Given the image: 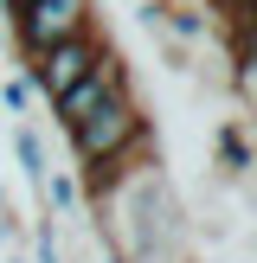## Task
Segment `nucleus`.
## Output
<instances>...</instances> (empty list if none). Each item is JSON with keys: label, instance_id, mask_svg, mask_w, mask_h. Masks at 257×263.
<instances>
[{"label": "nucleus", "instance_id": "f257e3e1", "mask_svg": "<svg viewBox=\"0 0 257 263\" xmlns=\"http://www.w3.org/2000/svg\"><path fill=\"white\" fill-rule=\"evenodd\" d=\"M77 32H97V0H26L20 20H13V39H20V58L45 45H64Z\"/></svg>", "mask_w": 257, "mask_h": 263}, {"label": "nucleus", "instance_id": "f03ea898", "mask_svg": "<svg viewBox=\"0 0 257 263\" xmlns=\"http://www.w3.org/2000/svg\"><path fill=\"white\" fill-rule=\"evenodd\" d=\"M103 45H109V39H97V32H77V39H64V45H45V51H32V58L20 64V77L32 84V97L58 103L64 90H71L77 77H84L90 64L103 58Z\"/></svg>", "mask_w": 257, "mask_h": 263}, {"label": "nucleus", "instance_id": "7ed1b4c3", "mask_svg": "<svg viewBox=\"0 0 257 263\" xmlns=\"http://www.w3.org/2000/svg\"><path fill=\"white\" fill-rule=\"evenodd\" d=\"M231 84L257 103V0H231Z\"/></svg>", "mask_w": 257, "mask_h": 263}, {"label": "nucleus", "instance_id": "20e7f679", "mask_svg": "<svg viewBox=\"0 0 257 263\" xmlns=\"http://www.w3.org/2000/svg\"><path fill=\"white\" fill-rule=\"evenodd\" d=\"M39 205H45L51 225H71L77 212H84V186H77V174H64V167H51L45 186H39Z\"/></svg>", "mask_w": 257, "mask_h": 263}, {"label": "nucleus", "instance_id": "39448f33", "mask_svg": "<svg viewBox=\"0 0 257 263\" xmlns=\"http://www.w3.org/2000/svg\"><path fill=\"white\" fill-rule=\"evenodd\" d=\"M13 161H20V174L32 180V193L45 186V174H51V154H45V135H39L32 122H20L13 128Z\"/></svg>", "mask_w": 257, "mask_h": 263}, {"label": "nucleus", "instance_id": "423d86ee", "mask_svg": "<svg viewBox=\"0 0 257 263\" xmlns=\"http://www.w3.org/2000/svg\"><path fill=\"white\" fill-rule=\"evenodd\" d=\"M212 148H218V167H225V174H251V167H257V154H251V141H244L238 122H218L212 128Z\"/></svg>", "mask_w": 257, "mask_h": 263}, {"label": "nucleus", "instance_id": "0eeeda50", "mask_svg": "<svg viewBox=\"0 0 257 263\" xmlns=\"http://www.w3.org/2000/svg\"><path fill=\"white\" fill-rule=\"evenodd\" d=\"M161 26L174 32V45H199V39H206V13L199 7H180V0H161Z\"/></svg>", "mask_w": 257, "mask_h": 263}, {"label": "nucleus", "instance_id": "6e6552de", "mask_svg": "<svg viewBox=\"0 0 257 263\" xmlns=\"http://www.w3.org/2000/svg\"><path fill=\"white\" fill-rule=\"evenodd\" d=\"M32 263H64V238H58L51 218H39V225H32Z\"/></svg>", "mask_w": 257, "mask_h": 263}, {"label": "nucleus", "instance_id": "1a4fd4ad", "mask_svg": "<svg viewBox=\"0 0 257 263\" xmlns=\"http://www.w3.org/2000/svg\"><path fill=\"white\" fill-rule=\"evenodd\" d=\"M0 109H7V116H32V84H26L20 71L0 77Z\"/></svg>", "mask_w": 257, "mask_h": 263}, {"label": "nucleus", "instance_id": "9d476101", "mask_svg": "<svg viewBox=\"0 0 257 263\" xmlns=\"http://www.w3.org/2000/svg\"><path fill=\"white\" fill-rule=\"evenodd\" d=\"M0 225H7V193H0Z\"/></svg>", "mask_w": 257, "mask_h": 263}, {"label": "nucleus", "instance_id": "9b49d317", "mask_svg": "<svg viewBox=\"0 0 257 263\" xmlns=\"http://www.w3.org/2000/svg\"><path fill=\"white\" fill-rule=\"evenodd\" d=\"M0 263H26V257H0Z\"/></svg>", "mask_w": 257, "mask_h": 263}]
</instances>
